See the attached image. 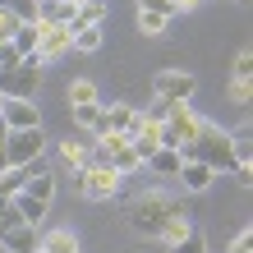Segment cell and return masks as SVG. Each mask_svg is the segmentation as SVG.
I'll list each match as a JSON object with an SVG mask.
<instances>
[{"mask_svg":"<svg viewBox=\"0 0 253 253\" xmlns=\"http://www.w3.org/2000/svg\"><path fill=\"white\" fill-rule=\"evenodd\" d=\"M23 193H28V198H37V203H46V207H51V198H55V175H51V170H46V166L37 161V166L28 170V180H23Z\"/></svg>","mask_w":253,"mask_h":253,"instance_id":"13","label":"cell"},{"mask_svg":"<svg viewBox=\"0 0 253 253\" xmlns=\"http://www.w3.org/2000/svg\"><path fill=\"white\" fill-rule=\"evenodd\" d=\"M0 106H5V97H0Z\"/></svg>","mask_w":253,"mask_h":253,"instance_id":"37","label":"cell"},{"mask_svg":"<svg viewBox=\"0 0 253 253\" xmlns=\"http://www.w3.org/2000/svg\"><path fill=\"white\" fill-rule=\"evenodd\" d=\"M19 60H23V55H19V51H14L9 42H5V46H0V69H14Z\"/></svg>","mask_w":253,"mask_h":253,"instance_id":"35","label":"cell"},{"mask_svg":"<svg viewBox=\"0 0 253 253\" xmlns=\"http://www.w3.org/2000/svg\"><path fill=\"white\" fill-rule=\"evenodd\" d=\"M180 161H184L180 152H170V147H157V152L147 157V166H152L157 175H170V180H175V170H180Z\"/></svg>","mask_w":253,"mask_h":253,"instance_id":"21","label":"cell"},{"mask_svg":"<svg viewBox=\"0 0 253 253\" xmlns=\"http://www.w3.org/2000/svg\"><path fill=\"white\" fill-rule=\"evenodd\" d=\"M74 175H79V180H74L79 193H83V198H97V203L101 198H115V193H120V180H125V175H115L106 161H87V166L74 170Z\"/></svg>","mask_w":253,"mask_h":253,"instance_id":"5","label":"cell"},{"mask_svg":"<svg viewBox=\"0 0 253 253\" xmlns=\"http://www.w3.org/2000/svg\"><path fill=\"white\" fill-rule=\"evenodd\" d=\"M101 23H106V0H83V5L74 9L69 28H101Z\"/></svg>","mask_w":253,"mask_h":253,"instance_id":"15","label":"cell"},{"mask_svg":"<svg viewBox=\"0 0 253 253\" xmlns=\"http://www.w3.org/2000/svg\"><path fill=\"white\" fill-rule=\"evenodd\" d=\"M203 125L207 120L189 106V101H170L166 120H161V129H166V147H170V152H180V157H193V138H198Z\"/></svg>","mask_w":253,"mask_h":253,"instance_id":"2","label":"cell"},{"mask_svg":"<svg viewBox=\"0 0 253 253\" xmlns=\"http://www.w3.org/2000/svg\"><path fill=\"white\" fill-rule=\"evenodd\" d=\"M175 180L184 184V193H207V189H212V180H216V175L207 170L203 161H193V157H184V161H180V170H175Z\"/></svg>","mask_w":253,"mask_h":253,"instance_id":"11","label":"cell"},{"mask_svg":"<svg viewBox=\"0 0 253 253\" xmlns=\"http://www.w3.org/2000/svg\"><path fill=\"white\" fill-rule=\"evenodd\" d=\"M37 253H79V235L55 226V230H42V249Z\"/></svg>","mask_w":253,"mask_h":253,"instance_id":"14","label":"cell"},{"mask_svg":"<svg viewBox=\"0 0 253 253\" xmlns=\"http://www.w3.org/2000/svg\"><path fill=\"white\" fill-rule=\"evenodd\" d=\"M74 51H101V28H69Z\"/></svg>","mask_w":253,"mask_h":253,"instance_id":"23","label":"cell"},{"mask_svg":"<svg viewBox=\"0 0 253 253\" xmlns=\"http://www.w3.org/2000/svg\"><path fill=\"white\" fill-rule=\"evenodd\" d=\"M166 23H170V19H161V14H143V9H138V33L161 37V33H166Z\"/></svg>","mask_w":253,"mask_h":253,"instance_id":"27","label":"cell"},{"mask_svg":"<svg viewBox=\"0 0 253 253\" xmlns=\"http://www.w3.org/2000/svg\"><path fill=\"white\" fill-rule=\"evenodd\" d=\"M42 152H46V133L42 129H19V133H9V166H37Z\"/></svg>","mask_w":253,"mask_h":253,"instance_id":"6","label":"cell"},{"mask_svg":"<svg viewBox=\"0 0 253 253\" xmlns=\"http://www.w3.org/2000/svg\"><path fill=\"white\" fill-rule=\"evenodd\" d=\"M193 161H203L212 175H235V157H230V133L216 125H203L193 138Z\"/></svg>","mask_w":253,"mask_h":253,"instance_id":"3","label":"cell"},{"mask_svg":"<svg viewBox=\"0 0 253 253\" xmlns=\"http://www.w3.org/2000/svg\"><path fill=\"white\" fill-rule=\"evenodd\" d=\"M166 111H170V101H161V97H157V101H152V106H147L143 115H147V120H157V125H161V120H166Z\"/></svg>","mask_w":253,"mask_h":253,"instance_id":"34","label":"cell"},{"mask_svg":"<svg viewBox=\"0 0 253 253\" xmlns=\"http://www.w3.org/2000/svg\"><path fill=\"white\" fill-rule=\"evenodd\" d=\"M170 5H175V14H184V9H193V5H198V0H170Z\"/></svg>","mask_w":253,"mask_h":253,"instance_id":"36","label":"cell"},{"mask_svg":"<svg viewBox=\"0 0 253 253\" xmlns=\"http://www.w3.org/2000/svg\"><path fill=\"white\" fill-rule=\"evenodd\" d=\"M74 9L79 5H69V0H42L37 5V23H74Z\"/></svg>","mask_w":253,"mask_h":253,"instance_id":"16","label":"cell"},{"mask_svg":"<svg viewBox=\"0 0 253 253\" xmlns=\"http://www.w3.org/2000/svg\"><path fill=\"white\" fill-rule=\"evenodd\" d=\"M0 120H5L9 133H19V129H42V106H37V101H5V106H0Z\"/></svg>","mask_w":253,"mask_h":253,"instance_id":"9","label":"cell"},{"mask_svg":"<svg viewBox=\"0 0 253 253\" xmlns=\"http://www.w3.org/2000/svg\"><path fill=\"white\" fill-rule=\"evenodd\" d=\"M230 253H253V230H240V235H235Z\"/></svg>","mask_w":253,"mask_h":253,"instance_id":"33","label":"cell"},{"mask_svg":"<svg viewBox=\"0 0 253 253\" xmlns=\"http://www.w3.org/2000/svg\"><path fill=\"white\" fill-rule=\"evenodd\" d=\"M14 33H19V19H14L9 9H0V46H5V42H14Z\"/></svg>","mask_w":253,"mask_h":253,"instance_id":"29","label":"cell"},{"mask_svg":"<svg viewBox=\"0 0 253 253\" xmlns=\"http://www.w3.org/2000/svg\"><path fill=\"white\" fill-rule=\"evenodd\" d=\"M28 170H33V166H5V170H0V203H9L14 193L23 189V180H28Z\"/></svg>","mask_w":253,"mask_h":253,"instance_id":"18","label":"cell"},{"mask_svg":"<svg viewBox=\"0 0 253 253\" xmlns=\"http://www.w3.org/2000/svg\"><path fill=\"white\" fill-rule=\"evenodd\" d=\"M0 249H5V253H37V249H42V230H37V226L0 230Z\"/></svg>","mask_w":253,"mask_h":253,"instance_id":"12","label":"cell"},{"mask_svg":"<svg viewBox=\"0 0 253 253\" xmlns=\"http://www.w3.org/2000/svg\"><path fill=\"white\" fill-rule=\"evenodd\" d=\"M180 216H193L189 212V203L184 198H175V193H161V189H152V193H143V198H133L129 203V230L133 235H143V240H157L161 244V235H166Z\"/></svg>","mask_w":253,"mask_h":253,"instance_id":"1","label":"cell"},{"mask_svg":"<svg viewBox=\"0 0 253 253\" xmlns=\"http://www.w3.org/2000/svg\"><path fill=\"white\" fill-rule=\"evenodd\" d=\"M138 9L143 14H161V19H175V5H170V0H138Z\"/></svg>","mask_w":253,"mask_h":253,"instance_id":"28","label":"cell"},{"mask_svg":"<svg viewBox=\"0 0 253 253\" xmlns=\"http://www.w3.org/2000/svg\"><path fill=\"white\" fill-rule=\"evenodd\" d=\"M14 212H19L23 221H28V226H42V216H46V203H37V198H28V193L19 189V193H14Z\"/></svg>","mask_w":253,"mask_h":253,"instance_id":"17","label":"cell"},{"mask_svg":"<svg viewBox=\"0 0 253 253\" xmlns=\"http://www.w3.org/2000/svg\"><path fill=\"white\" fill-rule=\"evenodd\" d=\"M249 74H253V55L240 51V55H235V79H249Z\"/></svg>","mask_w":253,"mask_h":253,"instance_id":"31","label":"cell"},{"mask_svg":"<svg viewBox=\"0 0 253 253\" xmlns=\"http://www.w3.org/2000/svg\"><path fill=\"white\" fill-rule=\"evenodd\" d=\"M37 5H42V0H37Z\"/></svg>","mask_w":253,"mask_h":253,"instance_id":"38","label":"cell"},{"mask_svg":"<svg viewBox=\"0 0 253 253\" xmlns=\"http://www.w3.org/2000/svg\"><path fill=\"white\" fill-rule=\"evenodd\" d=\"M37 28H42V42H37V60H42V65H51V60H60V55L74 51L69 23H37Z\"/></svg>","mask_w":253,"mask_h":253,"instance_id":"8","label":"cell"},{"mask_svg":"<svg viewBox=\"0 0 253 253\" xmlns=\"http://www.w3.org/2000/svg\"><path fill=\"white\" fill-rule=\"evenodd\" d=\"M60 161H65L69 170H83V166H87V143L65 138V143H60Z\"/></svg>","mask_w":253,"mask_h":253,"instance_id":"22","label":"cell"},{"mask_svg":"<svg viewBox=\"0 0 253 253\" xmlns=\"http://www.w3.org/2000/svg\"><path fill=\"white\" fill-rule=\"evenodd\" d=\"M170 253H207V240H203V230L193 226V230L184 235V240H175V244H170Z\"/></svg>","mask_w":253,"mask_h":253,"instance_id":"26","label":"cell"},{"mask_svg":"<svg viewBox=\"0 0 253 253\" xmlns=\"http://www.w3.org/2000/svg\"><path fill=\"white\" fill-rule=\"evenodd\" d=\"M0 9H9L19 23H37V0H0Z\"/></svg>","mask_w":253,"mask_h":253,"instance_id":"25","label":"cell"},{"mask_svg":"<svg viewBox=\"0 0 253 253\" xmlns=\"http://www.w3.org/2000/svg\"><path fill=\"white\" fill-rule=\"evenodd\" d=\"M14 226H28V221L14 212V203H0V230H14Z\"/></svg>","mask_w":253,"mask_h":253,"instance_id":"30","label":"cell"},{"mask_svg":"<svg viewBox=\"0 0 253 253\" xmlns=\"http://www.w3.org/2000/svg\"><path fill=\"white\" fill-rule=\"evenodd\" d=\"M69 106H101V92H97V83H87V79H74V83H69Z\"/></svg>","mask_w":253,"mask_h":253,"instance_id":"19","label":"cell"},{"mask_svg":"<svg viewBox=\"0 0 253 253\" xmlns=\"http://www.w3.org/2000/svg\"><path fill=\"white\" fill-rule=\"evenodd\" d=\"M230 97H235V101H249V97H253V83H249V79H235V83H230Z\"/></svg>","mask_w":253,"mask_h":253,"instance_id":"32","label":"cell"},{"mask_svg":"<svg viewBox=\"0 0 253 253\" xmlns=\"http://www.w3.org/2000/svg\"><path fill=\"white\" fill-rule=\"evenodd\" d=\"M37 42H42V28L37 23H19V33H14L9 46L19 51V55H37Z\"/></svg>","mask_w":253,"mask_h":253,"instance_id":"20","label":"cell"},{"mask_svg":"<svg viewBox=\"0 0 253 253\" xmlns=\"http://www.w3.org/2000/svg\"><path fill=\"white\" fill-rule=\"evenodd\" d=\"M74 120H79V129H92L97 138L106 129H101V106H74Z\"/></svg>","mask_w":253,"mask_h":253,"instance_id":"24","label":"cell"},{"mask_svg":"<svg viewBox=\"0 0 253 253\" xmlns=\"http://www.w3.org/2000/svg\"><path fill=\"white\" fill-rule=\"evenodd\" d=\"M193 74L189 69H161L157 79H152V92L161 97V101H189L193 97Z\"/></svg>","mask_w":253,"mask_h":253,"instance_id":"7","label":"cell"},{"mask_svg":"<svg viewBox=\"0 0 253 253\" xmlns=\"http://www.w3.org/2000/svg\"><path fill=\"white\" fill-rule=\"evenodd\" d=\"M133 125H138V106H125V101H115V106H101V129L106 133H133ZM101 133V138H106Z\"/></svg>","mask_w":253,"mask_h":253,"instance_id":"10","label":"cell"},{"mask_svg":"<svg viewBox=\"0 0 253 253\" xmlns=\"http://www.w3.org/2000/svg\"><path fill=\"white\" fill-rule=\"evenodd\" d=\"M42 87V60L37 55H23L14 69H0V97L5 101H33Z\"/></svg>","mask_w":253,"mask_h":253,"instance_id":"4","label":"cell"}]
</instances>
